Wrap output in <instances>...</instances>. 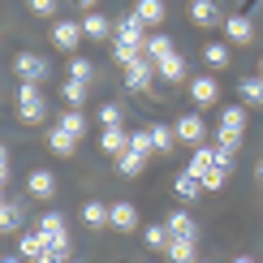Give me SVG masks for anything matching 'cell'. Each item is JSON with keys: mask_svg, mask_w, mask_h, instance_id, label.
<instances>
[{"mask_svg": "<svg viewBox=\"0 0 263 263\" xmlns=\"http://www.w3.org/2000/svg\"><path fill=\"white\" fill-rule=\"evenodd\" d=\"M17 112H22V121H26V125H39L43 121L48 108H43V95H39L35 82H22L17 86Z\"/></svg>", "mask_w": 263, "mask_h": 263, "instance_id": "1", "label": "cell"}, {"mask_svg": "<svg viewBox=\"0 0 263 263\" xmlns=\"http://www.w3.org/2000/svg\"><path fill=\"white\" fill-rule=\"evenodd\" d=\"M173 129H177V138H181V142H190V147H203V138H207V121H203L199 112L177 117V125H173Z\"/></svg>", "mask_w": 263, "mask_h": 263, "instance_id": "2", "label": "cell"}, {"mask_svg": "<svg viewBox=\"0 0 263 263\" xmlns=\"http://www.w3.org/2000/svg\"><path fill=\"white\" fill-rule=\"evenodd\" d=\"M220 142H242V129H246V108H224L220 112Z\"/></svg>", "mask_w": 263, "mask_h": 263, "instance_id": "3", "label": "cell"}, {"mask_svg": "<svg viewBox=\"0 0 263 263\" xmlns=\"http://www.w3.org/2000/svg\"><path fill=\"white\" fill-rule=\"evenodd\" d=\"M78 39H82V22L61 17L57 26H52V43H57L61 52H78Z\"/></svg>", "mask_w": 263, "mask_h": 263, "instance_id": "4", "label": "cell"}, {"mask_svg": "<svg viewBox=\"0 0 263 263\" xmlns=\"http://www.w3.org/2000/svg\"><path fill=\"white\" fill-rule=\"evenodd\" d=\"M17 73H22V82H43L48 78V61L39 57V52H17Z\"/></svg>", "mask_w": 263, "mask_h": 263, "instance_id": "5", "label": "cell"}, {"mask_svg": "<svg viewBox=\"0 0 263 263\" xmlns=\"http://www.w3.org/2000/svg\"><path fill=\"white\" fill-rule=\"evenodd\" d=\"M26 194H35V199H52V194H57V173H52V168H35L26 177Z\"/></svg>", "mask_w": 263, "mask_h": 263, "instance_id": "6", "label": "cell"}, {"mask_svg": "<svg viewBox=\"0 0 263 263\" xmlns=\"http://www.w3.org/2000/svg\"><path fill=\"white\" fill-rule=\"evenodd\" d=\"M117 39H129V43H138V48L142 52H147V26H142V17L138 13H129V17H121V22H117Z\"/></svg>", "mask_w": 263, "mask_h": 263, "instance_id": "7", "label": "cell"}, {"mask_svg": "<svg viewBox=\"0 0 263 263\" xmlns=\"http://www.w3.org/2000/svg\"><path fill=\"white\" fill-rule=\"evenodd\" d=\"M151 69H156L151 57H138L134 65H125V86H129V91H142V86L151 82Z\"/></svg>", "mask_w": 263, "mask_h": 263, "instance_id": "8", "label": "cell"}, {"mask_svg": "<svg viewBox=\"0 0 263 263\" xmlns=\"http://www.w3.org/2000/svg\"><path fill=\"white\" fill-rule=\"evenodd\" d=\"M168 233L173 237H190V242H199V224H194V216L190 212H168Z\"/></svg>", "mask_w": 263, "mask_h": 263, "instance_id": "9", "label": "cell"}, {"mask_svg": "<svg viewBox=\"0 0 263 263\" xmlns=\"http://www.w3.org/2000/svg\"><path fill=\"white\" fill-rule=\"evenodd\" d=\"M82 220L91 229H112V207L100 203V199H91V203H82Z\"/></svg>", "mask_w": 263, "mask_h": 263, "instance_id": "10", "label": "cell"}, {"mask_svg": "<svg viewBox=\"0 0 263 263\" xmlns=\"http://www.w3.org/2000/svg\"><path fill=\"white\" fill-rule=\"evenodd\" d=\"M17 255L30 259V263H39L43 255H48V242H43L39 229H35V233H22V237H17Z\"/></svg>", "mask_w": 263, "mask_h": 263, "instance_id": "11", "label": "cell"}, {"mask_svg": "<svg viewBox=\"0 0 263 263\" xmlns=\"http://www.w3.org/2000/svg\"><path fill=\"white\" fill-rule=\"evenodd\" d=\"M224 39H229V43H250V39H255V26H250V17H242V13L224 17Z\"/></svg>", "mask_w": 263, "mask_h": 263, "instance_id": "12", "label": "cell"}, {"mask_svg": "<svg viewBox=\"0 0 263 263\" xmlns=\"http://www.w3.org/2000/svg\"><path fill=\"white\" fill-rule=\"evenodd\" d=\"M82 35H86V39H108V35H117V26H112L104 13H95V9H91V13L82 17Z\"/></svg>", "mask_w": 263, "mask_h": 263, "instance_id": "13", "label": "cell"}, {"mask_svg": "<svg viewBox=\"0 0 263 263\" xmlns=\"http://www.w3.org/2000/svg\"><path fill=\"white\" fill-rule=\"evenodd\" d=\"M112 229L117 233H134L138 229V207L134 203H112Z\"/></svg>", "mask_w": 263, "mask_h": 263, "instance_id": "14", "label": "cell"}, {"mask_svg": "<svg viewBox=\"0 0 263 263\" xmlns=\"http://www.w3.org/2000/svg\"><path fill=\"white\" fill-rule=\"evenodd\" d=\"M190 100L199 104V108L216 104V100H220V86H216V78H194V82H190Z\"/></svg>", "mask_w": 263, "mask_h": 263, "instance_id": "15", "label": "cell"}, {"mask_svg": "<svg viewBox=\"0 0 263 263\" xmlns=\"http://www.w3.org/2000/svg\"><path fill=\"white\" fill-rule=\"evenodd\" d=\"M168 263H199V242H190V237H173V242H168Z\"/></svg>", "mask_w": 263, "mask_h": 263, "instance_id": "16", "label": "cell"}, {"mask_svg": "<svg viewBox=\"0 0 263 263\" xmlns=\"http://www.w3.org/2000/svg\"><path fill=\"white\" fill-rule=\"evenodd\" d=\"M190 22L194 26H216V22H220V9H216L212 0H190Z\"/></svg>", "mask_w": 263, "mask_h": 263, "instance_id": "17", "label": "cell"}, {"mask_svg": "<svg viewBox=\"0 0 263 263\" xmlns=\"http://www.w3.org/2000/svg\"><path fill=\"white\" fill-rule=\"evenodd\" d=\"M134 13L142 17V26H160L168 9H164V0H138V5H134Z\"/></svg>", "mask_w": 263, "mask_h": 263, "instance_id": "18", "label": "cell"}, {"mask_svg": "<svg viewBox=\"0 0 263 263\" xmlns=\"http://www.w3.org/2000/svg\"><path fill=\"white\" fill-rule=\"evenodd\" d=\"M173 190H177V199H181V203H194V199L203 194V181L194 177V173H181V177L173 181Z\"/></svg>", "mask_w": 263, "mask_h": 263, "instance_id": "19", "label": "cell"}, {"mask_svg": "<svg viewBox=\"0 0 263 263\" xmlns=\"http://www.w3.org/2000/svg\"><path fill=\"white\" fill-rule=\"evenodd\" d=\"M156 73H160L164 82H181V78H185V61H181V52H173L168 61H160V65H156Z\"/></svg>", "mask_w": 263, "mask_h": 263, "instance_id": "20", "label": "cell"}, {"mask_svg": "<svg viewBox=\"0 0 263 263\" xmlns=\"http://www.w3.org/2000/svg\"><path fill=\"white\" fill-rule=\"evenodd\" d=\"M100 147H104V151H112V156H125V151H129V134H125L121 125H117V129H104Z\"/></svg>", "mask_w": 263, "mask_h": 263, "instance_id": "21", "label": "cell"}, {"mask_svg": "<svg viewBox=\"0 0 263 263\" xmlns=\"http://www.w3.org/2000/svg\"><path fill=\"white\" fill-rule=\"evenodd\" d=\"M112 57H117V65H134L138 57H147V52H142L138 43H129V39H117V35H112Z\"/></svg>", "mask_w": 263, "mask_h": 263, "instance_id": "22", "label": "cell"}, {"mask_svg": "<svg viewBox=\"0 0 263 263\" xmlns=\"http://www.w3.org/2000/svg\"><path fill=\"white\" fill-rule=\"evenodd\" d=\"M173 52H177V48H173V39H168V35H151V39H147V57L156 61V65H160V61H168Z\"/></svg>", "mask_w": 263, "mask_h": 263, "instance_id": "23", "label": "cell"}, {"mask_svg": "<svg viewBox=\"0 0 263 263\" xmlns=\"http://www.w3.org/2000/svg\"><path fill=\"white\" fill-rule=\"evenodd\" d=\"M61 129H65V134H73V138H82L86 134V117L78 112V108H65V112H61Z\"/></svg>", "mask_w": 263, "mask_h": 263, "instance_id": "24", "label": "cell"}, {"mask_svg": "<svg viewBox=\"0 0 263 263\" xmlns=\"http://www.w3.org/2000/svg\"><path fill=\"white\" fill-rule=\"evenodd\" d=\"M48 147L57 151V156H73V147H78V138H73V134H65V129L57 125V129L48 134Z\"/></svg>", "mask_w": 263, "mask_h": 263, "instance_id": "25", "label": "cell"}, {"mask_svg": "<svg viewBox=\"0 0 263 263\" xmlns=\"http://www.w3.org/2000/svg\"><path fill=\"white\" fill-rule=\"evenodd\" d=\"M212 164H216V151H212V147H194V156H190V168H185V173L203 177V173L212 168Z\"/></svg>", "mask_w": 263, "mask_h": 263, "instance_id": "26", "label": "cell"}, {"mask_svg": "<svg viewBox=\"0 0 263 263\" xmlns=\"http://www.w3.org/2000/svg\"><path fill=\"white\" fill-rule=\"evenodd\" d=\"M69 78H73V82H82V86H91V82H95V61L73 57V65H69Z\"/></svg>", "mask_w": 263, "mask_h": 263, "instance_id": "27", "label": "cell"}, {"mask_svg": "<svg viewBox=\"0 0 263 263\" xmlns=\"http://www.w3.org/2000/svg\"><path fill=\"white\" fill-rule=\"evenodd\" d=\"M142 237H147V246L151 250H168V242H173V233H168V224H147V233H142Z\"/></svg>", "mask_w": 263, "mask_h": 263, "instance_id": "28", "label": "cell"}, {"mask_svg": "<svg viewBox=\"0 0 263 263\" xmlns=\"http://www.w3.org/2000/svg\"><path fill=\"white\" fill-rule=\"evenodd\" d=\"M237 91H242V100L246 104H263V78H259V73H255V78H242V82H237Z\"/></svg>", "mask_w": 263, "mask_h": 263, "instance_id": "29", "label": "cell"}, {"mask_svg": "<svg viewBox=\"0 0 263 263\" xmlns=\"http://www.w3.org/2000/svg\"><path fill=\"white\" fill-rule=\"evenodd\" d=\"M0 229H5V233H22V207L13 199H9L5 212H0Z\"/></svg>", "mask_w": 263, "mask_h": 263, "instance_id": "30", "label": "cell"}, {"mask_svg": "<svg viewBox=\"0 0 263 263\" xmlns=\"http://www.w3.org/2000/svg\"><path fill=\"white\" fill-rule=\"evenodd\" d=\"M142 164H147V156H138L134 147H129L125 156H117V168H121L125 177H138V173H142Z\"/></svg>", "mask_w": 263, "mask_h": 263, "instance_id": "31", "label": "cell"}, {"mask_svg": "<svg viewBox=\"0 0 263 263\" xmlns=\"http://www.w3.org/2000/svg\"><path fill=\"white\" fill-rule=\"evenodd\" d=\"M203 61L212 65V69H224V65H229V43H207V48H203Z\"/></svg>", "mask_w": 263, "mask_h": 263, "instance_id": "32", "label": "cell"}, {"mask_svg": "<svg viewBox=\"0 0 263 263\" xmlns=\"http://www.w3.org/2000/svg\"><path fill=\"white\" fill-rule=\"evenodd\" d=\"M151 142H156V151H164V156H168L173 142H177V129H168V125H151Z\"/></svg>", "mask_w": 263, "mask_h": 263, "instance_id": "33", "label": "cell"}, {"mask_svg": "<svg viewBox=\"0 0 263 263\" xmlns=\"http://www.w3.org/2000/svg\"><path fill=\"white\" fill-rule=\"evenodd\" d=\"M129 147L138 156H156V142H151V129H129Z\"/></svg>", "mask_w": 263, "mask_h": 263, "instance_id": "34", "label": "cell"}, {"mask_svg": "<svg viewBox=\"0 0 263 263\" xmlns=\"http://www.w3.org/2000/svg\"><path fill=\"white\" fill-rule=\"evenodd\" d=\"M39 233H43V237L69 233V229H65V216H61V212H48V216H43V220H39Z\"/></svg>", "mask_w": 263, "mask_h": 263, "instance_id": "35", "label": "cell"}, {"mask_svg": "<svg viewBox=\"0 0 263 263\" xmlns=\"http://www.w3.org/2000/svg\"><path fill=\"white\" fill-rule=\"evenodd\" d=\"M61 95H65V104H69V108H82V104H86V86H82V82H73V78L61 86Z\"/></svg>", "mask_w": 263, "mask_h": 263, "instance_id": "36", "label": "cell"}, {"mask_svg": "<svg viewBox=\"0 0 263 263\" xmlns=\"http://www.w3.org/2000/svg\"><path fill=\"white\" fill-rule=\"evenodd\" d=\"M199 181H203V190H220V185L229 181V168H220V164H212V168H207Z\"/></svg>", "mask_w": 263, "mask_h": 263, "instance_id": "37", "label": "cell"}, {"mask_svg": "<svg viewBox=\"0 0 263 263\" xmlns=\"http://www.w3.org/2000/svg\"><path fill=\"white\" fill-rule=\"evenodd\" d=\"M100 125H104V129H117V125H121V104H104V108H100Z\"/></svg>", "mask_w": 263, "mask_h": 263, "instance_id": "38", "label": "cell"}, {"mask_svg": "<svg viewBox=\"0 0 263 263\" xmlns=\"http://www.w3.org/2000/svg\"><path fill=\"white\" fill-rule=\"evenodd\" d=\"M26 5H30V13H39V17H52V13L61 9V0H26Z\"/></svg>", "mask_w": 263, "mask_h": 263, "instance_id": "39", "label": "cell"}, {"mask_svg": "<svg viewBox=\"0 0 263 263\" xmlns=\"http://www.w3.org/2000/svg\"><path fill=\"white\" fill-rule=\"evenodd\" d=\"M0 263H22V255H5V259H0Z\"/></svg>", "mask_w": 263, "mask_h": 263, "instance_id": "40", "label": "cell"}, {"mask_svg": "<svg viewBox=\"0 0 263 263\" xmlns=\"http://www.w3.org/2000/svg\"><path fill=\"white\" fill-rule=\"evenodd\" d=\"M73 5H82V9H95V0H73Z\"/></svg>", "mask_w": 263, "mask_h": 263, "instance_id": "41", "label": "cell"}, {"mask_svg": "<svg viewBox=\"0 0 263 263\" xmlns=\"http://www.w3.org/2000/svg\"><path fill=\"white\" fill-rule=\"evenodd\" d=\"M233 263H255V259H250V255H237V259H233Z\"/></svg>", "mask_w": 263, "mask_h": 263, "instance_id": "42", "label": "cell"}, {"mask_svg": "<svg viewBox=\"0 0 263 263\" xmlns=\"http://www.w3.org/2000/svg\"><path fill=\"white\" fill-rule=\"evenodd\" d=\"M259 78H263V61H259Z\"/></svg>", "mask_w": 263, "mask_h": 263, "instance_id": "43", "label": "cell"}, {"mask_svg": "<svg viewBox=\"0 0 263 263\" xmlns=\"http://www.w3.org/2000/svg\"><path fill=\"white\" fill-rule=\"evenodd\" d=\"M259 177H263V160H259Z\"/></svg>", "mask_w": 263, "mask_h": 263, "instance_id": "44", "label": "cell"}, {"mask_svg": "<svg viewBox=\"0 0 263 263\" xmlns=\"http://www.w3.org/2000/svg\"><path fill=\"white\" fill-rule=\"evenodd\" d=\"M199 263H207V259H199Z\"/></svg>", "mask_w": 263, "mask_h": 263, "instance_id": "45", "label": "cell"}]
</instances>
